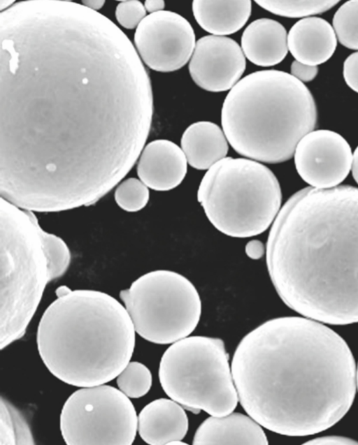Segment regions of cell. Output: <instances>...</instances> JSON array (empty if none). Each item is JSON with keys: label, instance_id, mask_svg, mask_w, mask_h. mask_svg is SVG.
I'll return each mask as SVG.
<instances>
[{"label": "cell", "instance_id": "8992f818", "mask_svg": "<svg viewBox=\"0 0 358 445\" xmlns=\"http://www.w3.org/2000/svg\"><path fill=\"white\" fill-rule=\"evenodd\" d=\"M0 348L23 336L50 282L33 212L1 198Z\"/></svg>", "mask_w": 358, "mask_h": 445}, {"label": "cell", "instance_id": "f1b7e54d", "mask_svg": "<svg viewBox=\"0 0 358 445\" xmlns=\"http://www.w3.org/2000/svg\"><path fill=\"white\" fill-rule=\"evenodd\" d=\"M291 75L301 82H308L313 80L318 73L317 66H310L294 60L290 66Z\"/></svg>", "mask_w": 358, "mask_h": 445}, {"label": "cell", "instance_id": "d4e9b609", "mask_svg": "<svg viewBox=\"0 0 358 445\" xmlns=\"http://www.w3.org/2000/svg\"><path fill=\"white\" fill-rule=\"evenodd\" d=\"M119 389L129 398H139L150 391L152 374L143 363L133 361L126 365L116 377Z\"/></svg>", "mask_w": 358, "mask_h": 445}, {"label": "cell", "instance_id": "4316f807", "mask_svg": "<svg viewBox=\"0 0 358 445\" xmlns=\"http://www.w3.org/2000/svg\"><path fill=\"white\" fill-rule=\"evenodd\" d=\"M117 22L127 29L136 28L146 16L144 5L138 0H124L115 8Z\"/></svg>", "mask_w": 358, "mask_h": 445}, {"label": "cell", "instance_id": "3957f363", "mask_svg": "<svg viewBox=\"0 0 358 445\" xmlns=\"http://www.w3.org/2000/svg\"><path fill=\"white\" fill-rule=\"evenodd\" d=\"M266 249L271 280L287 307L324 323H358V188L294 193Z\"/></svg>", "mask_w": 358, "mask_h": 445}, {"label": "cell", "instance_id": "603a6c76", "mask_svg": "<svg viewBox=\"0 0 358 445\" xmlns=\"http://www.w3.org/2000/svg\"><path fill=\"white\" fill-rule=\"evenodd\" d=\"M332 24L339 43L358 50V0L343 3L334 13Z\"/></svg>", "mask_w": 358, "mask_h": 445}, {"label": "cell", "instance_id": "52a82bcc", "mask_svg": "<svg viewBox=\"0 0 358 445\" xmlns=\"http://www.w3.org/2000/svg\"><path fill=\"white\" fill-rule=\"evenodd\" d=\"M197 200L209 221L233 238L262 233L278 214L282 193L274 173L246 158L225 157L205 173Z\"/></svg>", "mask_w": 358, "mask_h": 445}, {"label": "cell", "instance_id": "44dd1931", "mask_svg": "<svg viewBox=\"0 0 358 445\" xmlns=\"http://www.w3.org/2000/svg\"><path fill=\"white\" fill-rule=\"evenodd\" d=\"M34 438L22 414L3 397L0 400V444L31 445Z\"/></svg>", "mask_w": 358, "mask_h": 445}, {"label": "cell", "instance_id": "4fadbf2b", "mask_svg": "<svg viewBox=\"0 0 358 445\" xmlns=\"http://www.w3.org/2000/svg\"><path fill=\"white\" fill-rule=\"evenodd\" d=\"M192 79L201 89L220 92L231 89L243 74L246 61L240 45L231 38H200L189 63Z\"/></svg>", "mask_w": 358, "mask_h": 445}, {"label": "cell", "instance_id": "5b68a950", "mask_svg": "<svg viewBox=\"0 0 358 445\" xmlns=\"http://www.w3.org/2000/svg\"><path fill=\"white\" fill-rule=\"evenodd\" d=\"M317 108L308 88L291 74L262 70L241 79L226 96L222 130L232 148L248 159L278 163L290 159L313 131Z\"/></svg>", "mask_w": 358, "mask_h": 445}, {"label": "cell", "instance_id": "9a60e30c", "mask_svg": "<svg viewBox=\"0 0 358 445\" xmlns=\"http://www.w3.org/2000/svg\"><path fill=\"white\" fill-rule=\"evenodd\" d=\"M188 418L173 400L159 398L145 405L138 416V431L150 445L173 444L181 441L188 431Z\"/></svg>", "mask_w": 358, "mask_h": 445}, {"label": "cell", "instance_id": "e0dca14e", "mask_svg": "<svg viewBox=\"0 0 358 445\" xmlns=\"http://www.w3.org/2000/svg\"><path fill=\"white\" fill-rule=\"evenodd\" d=\"M196 445H266L261 425L250 416L234 412L206 419L196 430Z\"/></svg>", "mask_w": 358, "mask_h": 445}, {"label": "cell", "instance_id": "5bb4252c", "mask_svg": "<svg viewBox=\"0 0 358 445\" xmlns=\"http://www.w3.org/2000/svg\"><path fill=\"white\" fill-rule=\"evenodd\" d=\"M187 163L181 147L171 140L157 139L148 143L141 152L137 175L148 188L169 191L182 182Z\"/></svg>", "mask_w": 358, "mask_h": 445}, {"label": "cell", "instance_id": "ac0fdd59", "mask_svg": "<svg viewBox=\"0 0 358 445\" xmlns=\"http://www.w3.org/2000/svg\"><path fill=\"white\" fill-rule=\"evenodd\" d=\"M241 42L246 58L259 66H275L288 52L287 31L282 24L273 19L252 21L243 31Z\"/></svg>", "mask_w": 358, "mask_h": 445}, {"label": "cell", "instance_id": "836d02e7", "mask_svg": "<svg viewBox=\"0 0 358 445\" xmlns=\"http://www.w3.org/2000/svg\"><path fill=\"white\" fill-rule=\"evenodd\" d=\"M351 170L353 178L358 184V146L355 148L352 154Z\"/></svg>", "mask_w": 358, "mask_h": 445}, {"label": "cell", "instance_id": "8fae6325", "mask_svg": "<svg viewBox=\"0 0 358 445\" xmlns=\"http://www.w3.org/2000/svg\"><path fill=\"white\" fill-rule=\"evenodd\" d=\"M134 41L141 61L162 73L183 67L191 59L196 43L188 20L164 10L146 15L136 27Z\"/></svg>", "mask_w": 358, "mask_h": 445}, {"label": "cell", "instance_id": "d590c367", "mask_svg": "<svg viewBox=\"0 0 358 445\" xmlns=\"http://www.w3.org/2000/svg\"><path fill=\"white\" fill-rule=\"evenodd\" d=\"M357 386L358 389V365H357Z\"/></svg>", "mask_w": 358, "mask_h": 445}, {"label": "cell", "instance_id": "7a4b0ae2", "mask_svg": "<svg viewBox=\"0 0 358 445\" xmlns=\"http://www.w3.org/2000/svg\"><path fill=\"white\" fill-rule=\"evenodd\" d=\"M231 369L249 416L282 435L331 428L356 394V364L348 345L310 319L284 316L259 325L238 344Z\"/></svg>", "mask_w": 358, "mask_h": 445}, {"label": "cell", "instance_id": "4dcf8cb0", "mask_svg": "<svg viewBox=\"0 0 358 445\" xmlns=\"http://www.w3.org/2000/svg\"><path fill=\"white\" fill-rule=\"evenodd\" d=\"M266 250L264 243L259 240H252L248 242L245 247L246 255L253 260L262 258Z\"/></svg>", "mask_w": 358, "mask_h": 445}, {"label": "cell", "instance_id": "9c48e42d", "mask_svg": "<svg viewBox=\"0 0 358 445\" xmlns=\"http://www.w3.org/2000/svg\"><path fill=\"white\" fill-rule=\"evenodd\" d=\"M136 333L159 344L173 343L197 326L201 302L194 284L182 275L168 270L147 272L121 291Z\"/></svg>", "mask_w": 358, "mask_h": 445}, {"label": "cell", "instance_id": "cb8c5ba5", "mask_svg": "<svg viewBox=\"0 0 358 445\" xmlns=\"http://www.w3.org/2000/svg\"><path fill=\"white\" fill-rule=\"evenodd\" d=\"M39 233L45 253L50 281L63 275L71 262L66 243L59 236L46 232L41 226Z\"/></svg>", "mask_w": 358, "mask_h": 445}, {"label": "cell", "instance_id": "f546056e", "mask_svg": "<svg viewBox=\"0 0 358 445\" xmlns=\"http://www.w3.org/2000/svg\"><path fill=\"white\" fill-rule=\"evenodd\" d=\"M305 444L352 445V444H358V442L352 439H350L349 437H345L343 436L329 435V436L320 437L313 439L306 442Z\"/></svg>", "mask_w": 358, "mask_h": 445}, {"label": "cell", "instance_id": "7c38bea8", "mask_svg": "<svg viewBox=\"0 0 358 445\" xmlns=\"http://www.w3.org/2000/svg\"><path fill=\"white\" fill-rule=\"evenodd\" d=\"M296 170L312 187H336L348 175L352 153L347 140L327 129L309 132L297 144L294 153Z\"/></svg>", "mask_w": 358, "mask_h": 445}, {"label": "cell", "instance_id": "277c9868", "mask_svg": "<svg viewBox=\"0 0 358 445\" xmlns=\"http://www.w3.org/2000/svg\"><path fill=\"white\" fill-rule=\"evenodd\" d=\"M38 323L36 343L44 365L77 387L104 384L129 363L136 330L124 306L108 293L60 286Z\"/></svg>", "mask_w": 358, "mask_h": 445}, {"label": "cell", "instance_id": "7402d4cb", "mask_svg": "<svg viewBox=\"0 0 358 445\" xmlns=\"http://www.w3.org/2000/svg\"><path fill=\"white\" fill-rule=\"evenodd\" d=\"M339 1H255L260 7L275 15L299 18L324 13L334 7Z\"/></svg>", "mask_w": 358, "mask_h": 445}, {"label": "cell", "instance_id": "1f68e13d", "mask_svg": "<svg viewBox=\"0 0 358 445\" xmlns=\"http://www.w3.org/2000/svg\"><path fill=\"white\" fill-rule=\"evenodd\" d=\"M146 11L150 13L163 10L165 7V2L163 0H146L144 2Z\"/></svg>", "mask_w": 358, "mask_h": 445}, {"label": "cell", "instance_id": "d6986e66", "mask_svg": "<svg viewBox=\"0 0 358 445\" xmlns=\"http://www.w3.org/2000/svg\"><path fill=\"white\" fill-rule=\"evenodd\" d=\"M180 145L189 165L197 170H208L225 158L229 150L223 130L208 121L190 124L182 135Z\"/></svg>", "mask_w": 358, "mask_h": 445}, {"label": "cell", "instance_id": "ffe728a7", "mask_svg": "<svg viewBox=\"0 0 358 445\" xmlns=\"http://www.w3.org/2000/svg\"><path fill=\"white\" fill-rule=\"evenodd\" d=\"M252 11L250 0L192 1V13L199 25L215 36H224L239 31Z\"/></svg>", "mask_w": 358, "mask_h": 445}, {"label": "cell", "instance_id": "d6a6232c", "mask_svg": "<svg viewBox=\"0 0 358 445\" xmlns=\"http://www.w3.org/2000/svg\"><path fill=\"white\" fill-rule=\"evenodd\" d=\"M105 1L103 0H84L82 1V3L83 5H84L85 6H86L87 8L95 10V11H98V10L101 9L104 3H105Z\"/></svg>", "mask_w": 358, "mask_h": 445}, {"label": "cell", "instance_id": "ba28073f", "mask_svg": "<svg viewBox=\"0 0 358 445\" xmlns=\"http://www.w3.org/2000/svg\"><path fill=\"white\" fill-rule=\"evenodd\" d=\"M159 379L171 399L194 412L223 416L239 401L229 355L219 338L190 336L173 342L162 355Z\"/></svg>", "mask_w": 358, "mask_h": 445}, {"label": "cell", "instance_id": "2e32d148", "mask_svg": "<svg viewBox=\"0 0 358 445\" xmlns=\"http://www.w3.org/2000/svg\"><path fill=\"white\" fill-rule=\"evenodd\" d=\"M287 46L295 59L317 66L328 61L337 46L333 27L324 19L308 17L297 21L287 34Z\"/></svg>", "mask_w": 358, "mask_h": 445}, {"label": "cell", "instance_id": "30bf717a", "mask_svg": "<svg viewBox=\"0 0 358 445\" xmlns=\"http://www.w3.org/2000/svg\"><path fill=\"white\" fill-rule=\"evenodd\" d=\"M59 425L68 445H131L138 417L129 397L104 384L73 393L64 404Z\"/></svg>", "mask_w": 358, "mask_h": 445}, {"label": "cell", "instance_id": "6da1fadb", "mask_svg": "<svg viewBox=\"0 0 358 445\" xmlns=\"http://www.w3.org/2000/svg\"><path fill=\"white\" fill-rule=\"evenodd\" d=\"M0 191L33 212L91 204L137 161L151 127V82L105 15L69 1L0 14Z\"/></svg>", "mask_w": 358, "mask_h": 445}, {"label": "cell", "instance_id": "83f0119b", "mask_svg": "<svg viewBox=\"0 0 358 445\" xmlns=\"http://www.w3.org/2000/svg\"><path fill=\"white\" fill-rule=\"evenodd\" d=\"M343 73L347 85L358 93V51L350 54L345 59Z\"/></svg>", "mask_w": 358, "mask_h": 445}, {"label": "cell", "instance_id": "e575fe53", "mask_svg": "<svg viewBox=\"0 0 358 445\" xmlns=\"http://www.w3.org/2000/svg\"><path fill=\"white\" fill-rule=\"evenodd\" d=\"M15 1L14 0H1L0 1V10L3 12L9 8H10L14 3Z\"/></svg>", "mask_w": 358, "mask_h": 445}, {"label": "cell", "instance_id": "484cf974", "mask_svg": "<svg viewBox=\"0 0 358 445\" xmlns=\"http://www.w3.org/2000/svg\"><path fill=\"white\" fill-rule=\"evenodd\" d=\"M114 198L123 210L138 212L143 209L149 201V188L139 178L129 177L117 185Z\"/></svg>", "mask_w": 358, "mask_h": 445}]
</instances>
